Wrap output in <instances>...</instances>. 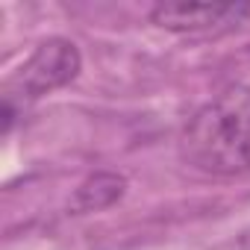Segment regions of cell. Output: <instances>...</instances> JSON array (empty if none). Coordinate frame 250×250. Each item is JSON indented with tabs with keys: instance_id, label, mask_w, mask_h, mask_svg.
I'll use <instances>...</instances> for the list:
<instances>
[{
	"instance_id": "277c9868",
	"label": "cell",
	"mask_w": 250,
	"mask_h": 250,
	"mask_svg": "<svg viewBox=\"0 0 250 250\" xmlns=\"http://www.w3.org/2000/svg\"><path fill=\"white\" fill-rule=\"evenodd\" d=\"M124 191H127V180L115 171H97L91 177H85L77 191L71 194V215H88V212H103L109 206H115Z\"/></svg>"
},
{
	"instance_id": "3957f363",
	"label": "cell",
	"mask_w": 250,
	"mask_h": 250,
	"mask_svg": "<svg viewBox=\"0 0 250 250\" xmlns=\"http://www.w3.org/2000/svg\"><path fill=\"white\" fill-rule=\"evenodd\" d=\"M247 15L250 3H159L150 9V24L177 36H203L229 30Z\"/></svg>"
},
{
	"instance_id": "7a4b0ae2",
	"label": "cell",
	"mask_w": 250,
	"mask_h": 250,
	"mask_svg": "<svg viewBox=\"0 0 250 250\" xmlns=\"http://www.w3.org/2000/svg\"><path fill=\"white\" fill-rule=\"evenodd\" d=\"M83 68V56L80 47L62 36L44 39L36 44V50L24 59V65L6 77L3 83V103L15 106L18 112L24 109V103H33L68 83L77 80Z\"/></svg>"
},
{
	"instance_id": "6da1fadb",
	"label": "cell",
	"mask_w": 250,
	"mask_h": 250,
	"mask_svg": "<svg viewBox=\"0 0 250 250\" xmlns=\"http://www.w3.org/2000/svg\"><path fill=\"white\" fill-rule=\"evenodd\" d=\"M180 159L209 177L250 174V88L227 85L203 103L180 133Z\"/></svg>"
}]
</instances>
